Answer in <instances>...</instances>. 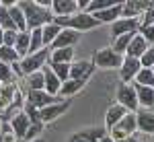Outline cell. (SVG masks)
Returning a JSON list of instances; mask_svg holds the SVG:
<instances>
[{
	"mask_svg": "<svg viewBox=\"0 0 154 142\" xmlns=\"http://www.w3.org/2000/svg\"><path fill=\"white\" fill-rule=\"evenodd\" d=\"M21 11L25 14V21H27V29H41L45 25L54 23V17H51V8H43L39 6L37 2H19Z\"/></svg>",
	"mask_w": 154,
	"mask_h": 142,
	"instance_id": "obj_1",
	"label": "cell"
},
{
	"mask_svg": "<svg viewBox=\"0 0 154 142\" xmlns=\"http://www.w3.org/2000/svg\"><path fill=\"white\" fill-rule=\"evenodd\" d=\"M54 23L62 27V29H72V31H76V33H80V31H91V29H95L99 27V21H97L93 14H88V12H78V14H74V17H54Z\"/></svg>",
	"mask_w": 154,
	"mask_h": 142,
	"instance_id": "obj_2",
	"label": "cell"
},
{
	"mask_svg": "<svg viewBox=\"0 0 154 142\" xmlns=\"http://www.w3.org/2000/svg\"><path fill=\"white\" fill-rule=\"evenodd\" d=\"M136 130H138V119H136V113L128 111V113L123 115V119H121L117 126L111 130V138H113L115 142H123L125 138L134 136V132H136Z\"/></svg>",
	"mask_w": 154,
	"mask_h": 142,
	"instance_id": "obj_3",
	"label": "cell"
},
{
	"mask_svg": "<svg viewBox=\"0 0 154 142\" xmlns=\"http://www.w3.org/2000/svg\"><path fill=\"white\" fill-rule=\"evenodd\" d=\"M121 62H123V56L113 52L111 47H103L99 49L93 58V64L99 66V68H105V70H111V68H121Z\"/></svg>",
	"mask_w": 154,
	"mask_h": 142,
	"instance_id": "obj_4",
	"label": "cell"
},
{
	"mask_svg": "<svg viewBox=\"0 0 154 142\" xmlns=\"http://www.w3.org/2000/svg\"><path fill=\"white\" fill-rule=\"evenodd\" d=\"M49 58V49L48 47H43L41 52H37V54H29L27 58H23L21 62V70L29 76V74H33V72H41L45 68V60Z\"/></svg>",
	"mask_w": 154,
	"mask_h": 142,
	"instance_id": "obj_5",
	"label": "cell"
},
{
	"mask_svg": "<svg viewBox=\"0 0 154 142\" xmlns=\"http://www.w3.org/2000/svg\"><path fill=\"white\" fill-rule=\"evenodd\" d=\"M117 105H121L125 111L136 113L138 109V97H136V87L134 84H119L117 89Z\"/></svg>",
	"mask_w": 154,
	"mask_h": 142,
	"instance_id": "obj_6",
	"label": "cell"
},
{
	"mask_svg": "<svg viewBox=\"0 0 154 142\" xmlns=\"http://www.w3.org/2000/svg\"><path fill=\"white\" fill-rule=\"evenodd\" d=\"M140 70H142V64H140V60L123 56L121 68H119V76H121L123 84H128V83H131V80H136V76H138V72H140Z\"/></svg>",
	"mask_w": 154,
	"mask_h": 142,
	"instance_id": "obj_7",
	"label": "cell"
},
{
	"mask_svg": "<svg viewBox=\"0 0 154 142\" xmlns=\"http://www.w3.org/2000/svg\"><path fill=\"white\" fill-rule=\"evenodd\" d=\"M68 107H70V99L58 101V103H54V105L43 107V109H39V121H54V119H58Z\"/></svg>",
	"mask_w": 154,
	"mask_h": 142,
	"instance_id": "obj_8",
	"label": "cell"
},
{
	"mask_svg": "<svg viewBox=\"0 0 154 142\" xmlns=\"http://www.w3.org/2000/svg\"><path fill=\"white\" fill-rule=\"evenodd\" d=\"M140 29V19H117L111 25V33L113 37L128 35V33H138Z\"/></svg>",
	"mask_w": 154,
	"mask_h": 142,
	"instance_id": "obj_9",
	"label": "cell"
},
{
	"mask_svg": "<svg viewBox=\"0 0 154 142\" xmlns=\"http://www.w3.org/2000/svg\"><path fill=\"white\" fill-rule=\"evenodd\" d=\"M27 99H29V105L35 107V109H43V107L54 105V103L62 101L60 97H51V95H48L45 91H29Z\"/></svg>",
	"mask_w": 154,
	"mask_h": 142,
	"instance_id": "obj_10",
	"label": "cell"
},
{
	"mask_svg": "<svg viewBox=\"0 0 154 142\" xmlns=\"http://www.w3.org/2000/svg\"><path fill=\"white\" fill-rule=\"evenodd\" d=\"M51 12L56 17H74L80 11H78V2H74V0H54Z\"/></svg>",
	"mask_w": 154,
	"mask_h": 142,
	"instance_id": "obj_11",
	"label": "cell"
},
{
	"mask_svg": "<svg viewBox=\"0 0 154 142\" xmlns=\"http://www.w3.org/2000/svg\"><path fill=\"white\" fill-rule=\"evenodd\" d=\"M150 2H140V0H130V2H123V8H121V19H140L144 14V11L148 8Z\"/></svg>",
	"mask_w": 154,
	"mask_h": 142,
	"instance_id": "obj_12",
	"label": "cell"
},
{
	"mask_svg": "<svg viewBox=\"0 0 154 142\" xmlns=\"http://www.w3.org/2000/svg\"><path fill=\"white\" fill-rule=\"evenodd\" d=\"M95 70V64L91 60H82V62H76V64H70V78L74 80H86Z\"/></svg>",
	"mask_w": 154,
	"mask_h": 142,
	"instance_id": "obj_13",
	"label": "cell"
},
{
	"mask_svg": "<svg viewBox=\"0 0 154 142\" xmlns=\"http://www.w3.org/2000/svg\"><path fill=\"white\" fill-rule=\"evenodd\" d=\"M80 39V35L72 29H62L60 35L56 37V41L51 43V49H64V47H72L76 41Z\"/></svg>",
	"mask_w": 154,
	"mask_h": 142,
	"instance_id": "obj_14",
	"label": "cell"
},
{
	"mask_svg": "<svg viewBox=\"0 0 154 142\" xmlns=\"http://www.w3.org/2000/svg\"><path fill=\"white\" fill-rule=\"evenodd\" d=\"M134 87H136L138 105L144 107L146 111H152L154 109V89H150V87H140V84H134Z\"/></svg>",
	"mask_w": 154,
	"mask_h": 142,
	"instance_id": "obj_15",
	"label": "cell"
},
{
	"mask_svg": "<svg viewBox=\"0 0 154 142\" xmlns=\"http://www.w3.org/2000/svg\"><path fill=\"white\" fill-rule=\"evenodd\" d=\"M2 6L8 8V14H11L12 23L17 25V31H19V33L27 31V21H25V14H23V11H21V6L14 4V2H2Z\"/></svg>",
	"mask_w": 154,
	"mask_h": 142,
	"instance_id": "obj_16",
	"label": "cell"
},
{
	"mask_svg": "<svg viewBox=\"0 0 154 142\" xmlns=\"http://www.w3.org/2000/svg\"><path fill=\"white\" fill-rule=\"evenodd\" d=\"M148 47H150V46H148V41H146L140 33H136V35H134V39H131V43H130V47H128V52H125V56H128V58L140 60Z\"/></svg>",
	"mask_w": 154,
	"mask_h": 142,
	"instance_id": "obj_17",
	"label": "cell"
},
{
	"mask_svg": "<svg viewBox=\"0 0 154 142\" xmlns=\"http://www.w3.org/2000/svg\"><path fill=\"white\" fill-rule=\"evenodd\" d=\"M136 119H138V130L144 132L146 136H154V111H140L136 113Z\"/></svg>",
	"mask_w": 154,
	"mask_h": 142,
	"instance_id": "obj_18",
	"label": "cell"
},
{
	"mask_svg": "<svg viewBox=\"0 0 154 142\" xmlns=\"http://www.w3.org/2000/svg\"><path fill=\"white\" fill-rule=\"evenodd\" d=\"M121 8H123V4L119 2V4H115V6H111V8H105V11L101 12H95L93 17H95L99 23H115L117 19H121Z\"/></svg>",
	"mask_w": 154,
	"mask_h": 142,
	"instance_id": "obj_19",
	"label": "cell"
},
{
	"mask_svg": "<svg viewBox=\"0 0 154 142\" xmlns=\"http://www.w3.org/2000/svg\"><path fill=\"white\" fill-rule=\"evenodd\" d=\"M125 113H128V111H125V109H123L121 105H117V103H115V105H111V107H109V109H107V115H105L107 130H109V132L113 130V128L117 126L119 121L123 119V115H125Z\"/></svg>",
	"mask_w": 154,
	"mask_h": 142,
	"instance_id": "obj_20",
	"label": "cell"
},
{
	"mask_svg": "<svg viewBox=\"0 0 154 142\" xmlns=\"http://www.w3.org/2000/svg\"><path fill=\"white\" fill-rule=\"evenodd\" d=\"M43 76H45V93L51 95V97H58L60 89H62V80H60L58 76L51 72V68H49V66H45V68H43Z\"/></svg>",
	"mask_w": 154,
	"mask_h": 142,
	"instance_id": "obj_21",
	"label": "cell"
},
{
	"mask_svg": "<svg viewBox=\"0 0 154 142\" xmlns=\"http://www.w3.org/2000/svg\"><path fill=\"white\" fill-rule=\"evenodd\" d=\"M72 60H74V49L72 47L51 49V54H49V62L51 64H70Z\"/></svg>",
	"mask_w": 154,
	"mask_h": 142,
	"instance_id": "obj_22",
	"label": "cell"
},
{
	"mask_svg": "<svg viewBox=\"0 0 154 142\" xmlns=\"http://www.w3.org/2000/svg\"><path fill=\"white\" fill-rule=\"evenodd\" d=\"M84 84H86V80H74V78H70V80L62 83V89H60L58 97H72V95L78 93V91H82Z\"/></svg>",
	"mask_w": 154,
	"mask_h": 142,
	"instance_id": "obj_23",
	"label": "cell"
},
{
	"mask_svg": "<svg viewBox=\"0 0 154 142\" xmlns=\"http://www.w3.org/2000/svg\"><path fill=\"white\" fill-rule=\"evenodd\" d=\"M29 43H31V33H29V31H23V33H19V35H17L14 52L19 54V58H21V56H23V58L29 56Z\"/></svg>",
	"mask_w": 154,
	"mask_h": 142,
	"instance_id": "obj_24",
	"label": "cell"
},
{
	"mask_svg": "<svg viewBox=\"0 0 154 142\" xmlns=\"http://www.w3.org/2000/svg\"><path fill=\"white\" fill-rule=\"evenodd\" d=\"M105 138V132L103 130H88V132H78L70 138V142H97Z\"/></svg>",
	"mask_w": 154,
	"mask_h": 142,
	"instance_id": "obj_25",
	"label": "cell"
},
{
	"mask_svg": "<svg viewBox=\"0 0 154 142\" xmlns=\"http://www.w3.org/2000/svg\"><path fill=\"white\" fill-rule=\"evenodd\" d=\"M12 130H14V134L19 138L27 136V132H29V115L27 113H19L17 118L12 119Z\"/></svg>",
	"mask_w": 154,
	"mask_h": 142,
	"instance_id": "obj_26",
	"label": "cell"
},
{
	"mask_svg": "<svg viewBox=\"0 0 154 142\" xmlns=\"http://www.w3.org/2000/svg\"><path fill=\"white\" fill-rule=\"evenodd\" d=\"M134 35H136V33H128V35L113 37V46H111V49L117 52V54H121V56H125V52H128V47H130Z\"/></svg>",
	"mask_w": 154,
	"mask_h": 142,
	"instance_id": "obj_27",
	"label": "cell"
},
{
	"mask_svg": "<svg viewBox=\"0 0 154 142\" xmlns=\"http://www.w3.org/2000/svg\"><path fill=\"white\" fill-rule=\"evenodd\" d=\"M41 31H43V46L49 47L54 41H56V37L60 35L62 27H58L56 23H49V25H45V27H41Z\"/></svg>",
	"mask_w": 154,
	"mask_h": 142,
	"instance_id": "obj_28",
	"label": "cell"
},
{
	"mask_svg": "<svg viewBox=\"0 0 154 142\" xmlns=\"http://www.w3.org/2000/svg\"><path fill=\"white\" fill-rule=\"evenodd\" d=\"M27 84H29V91H45V76H43V70L29 74V76H27Z\"/></svg>",
	"mask_w": 154,
	"mask_h": 142,
	"instance_id": "obj_29",
	"label": "cell"
},
{
	"mask_svg": "<svg viewBox=\"0 0 154 142\" xmlns=\"http://www.w3.org/2000/svg\"><path fill=\"white\" fill-rule=\"evenodd\" d=\"M134 84H140V87H150V89H154V72L150 70V68H142V70L138 72V76H136Z\"/></svg>",
	"mask_w": 154,
	"mask_h": 142,
	"instance_id": "obj_30",
	"label": "cell"
},
{
	"mask_svg": "<svg viewBox=\"0 0 154 142\" xmlns=\"http://www.w3.org/2000/svg\"><path fill=\"white\" fill-rule=\"evenodd\" d=\"M0 29L2 31H17V25L12 23L11 14H8V8L0 4Z\"/></svg>",
	"mask_w": 154,
	"mask_h": 142,
	"instance_id": "obj_31",
	"label": "cell"
},
{
	"mask_svg": "<svg viewBox=\"0 0 154 142\" xmlns=\"http://www.w3.org/2000/svg\"><path fill=\"white\" fill-rule=\"evenodd\" d=\"M49 68H51V72L58 76L62 83L70 80V64H51Z\"/></svg>",
	"mask_w": 154,
	"mask_h": 142,
	"instance_id": "obj_32",
	"label": "cell"
},
{
	"mask_svg": "<svg viewBox=\"0 0 154 142\" xmlns=\"http://www.w3.org/2000/svg\"><path fill=\"white\" fill-rule=\"evenodd\" d=\"M17 60H19V54L14 52V47L0 46V62L8 64V62H17Z\"/></svg>",
	"mask_w": 154,
	"mask_h": 142,
	"instance_id": "obj_33",
	"label": "cell"
},
{
	"mask_svg": "<svg viewBox=\"0 0 154 142\" xmlns=\"http://www.w3.org/2000/svg\"><path fill=\"white\" fill-rule=\"evenodd\" d=\"M150 25H154V2L148 4V8L144 11L142 19H140V29L142 27H150Z\"/></svg>",
	"mask_w": 154,
	"mask_h": 142,
	"instance_id": "obj_34",
	"label": "cell"
},
{
	"mask_svg": "<svg viewBox=\"0 0 154 142\" xmlns=\"http://www.w3.org/2000/svg\"><path fill=\"white\" fill-rule=\"evenodd\" d=\"M140 64H142V68H152L154 66V46H150L144 52V56L140 58Z\"/></svg>",
	"mask_w": 154,
	"mask_h": 142,
	"instance_id": "obj_35",
	"label": "cell"
},
{
	"mask_svg": "<svg viewBox=\"0 0 154 142\" xmlns=\"http://www.w3.org/2000/svg\"><path fill=\"white\" fill-rule=\"evenodd\" d=\"M17 35H19V31H2V46L14 47V43H17Z\"/></svg>",
	"mask_w": 154,
	"mask_h": 142,
	"instance_id": "obj_36",
	"label": "cell"
},
{
	"mask_svg": "<svg viewBox=\"0 0 154 142\" xmlns=\"http://www.w3.org/2000/svg\"><path fill=\"white\" fill-rule=\"evenodd\" d=\"M140 35L148 41V46H154V25H150V27H142V29H140Z\"/></svg>",
	"mask_w": 154,
	"mask_h": 142,
	"instance_id": "obj_37",
	"label": "cell"
},
{
	"mask_svg": "<svg viewBox=\"0 0 154 142\" xmlns=\"http://www.w3.org/2000/svg\"><path fill=\"white\" fill-rule=\"evenodd\" d=\"M12 78V70L8 64H4V62H0V83H6V80H11Z\"/></svg>",
	"mask_w": 154,
	"mask_h": 142,
	"instance_id": "obj_38",
	"label": "cell"
},
{
	"mask_svg": "<svg viewBox=\"0 0 154 142\" xmlns=\"http://www.w3.org/2000/svg\"><path fill=\"white\" fill-rule=\"evenodd\" d=\"M123 142H140V138L138 136H130V138H125Z\"/></svg>",
	"mask_w": 154,
	"mask_h": 142,
	"instance_id": "obj_39",
	"label": "cell"
},
{
	"mask_svg": "<svg viewBox=\"0 0 154 142\" xmlns=\"http://www.w3.org/2000/svg\"><path fill=\"white\" fill-rule=\"evenodd\" d=\"M99 142H115V140H113L111 136H105V138H101V140H99Z\"/></svg>",
	"mask_w": 154,
	"mask_h": 142,
	"instance_id": "obj_40",
	"label": "cell"
},
{
	"mask_svg": "<svg viewBox=\"0 0 154 142\" xmlns=\"http://www.w3.org/2000/svg\"><path fill=\"white\" fill-rule=\"evenodd\" d=\"M0 46H2V29H0Z\"/></svg>",
	"mask_w": 154,
	"mask_h": 142,
	"instance_id": "obj_41",
	"label": "cell"
},
{
	"mask_svg": "<svg viewBox=\"0 0 154 142\" xmlns=\"http://www.w3.org/2000/svg\"><path fill=\"white\" fill-rule=\"evenodd\" d=\"M150 70H152V72H154V66H152V68H150Z\"/></svg>",
	"mask_w": 154,
	"mask_h": 142,
	"instance_id": "obj_42",
	"label": "cell"
}]
</instances>
